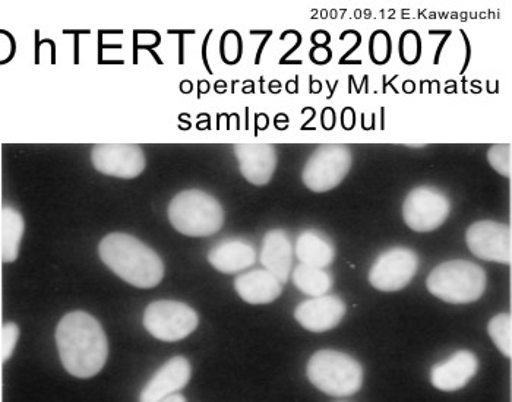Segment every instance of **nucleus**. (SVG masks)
Returning a JSON list of instances; mask_svg holds the SVG:
<instances>
[{"label":"nucleus","mask_w":512,"mask_h":402,"mask_svg":"<svg viewBox=\"0 0 512 402\" xmlns=\"http://www.w3.org/2000/svg\"><path fill=\"white\" fill-rule=\"evenodd\" d=\"M56 344L66 372L79 379L99 375L109 356L103 326L82 310L63 316L56 329Z\"/></svg>","instance_id":"obj_1"},{"label":"nucleus","mask_w":512,"mask_h":402,"mask_svg":"<svg viewBox=\"0 0 512 402\" xmlns=\"http://www.w3.org/2000/svg\"><path fill=\"white\" fill-rule=\"evenodd\" d=\"M101 261L113 274L138 288L158 286L164 277V264L153 249L137 237L112 233L101 240Z\"/></svg>","instance_id":"obj_2"},{"label":"nucleus","mask_w":512,"mask_h":402,"mask_svg":"<svg viewBox=\"0 0 512 402\" xmlns=\"http://www.w3.org/2000/svg\"><path fill=\"white\" fill-rule=\"evenodd\" d=\"M485 269L474 262L448 261L438 265L429 274L426 287L432 296L451 305H467L476 302L486 290Z\"/></svg>","instance_id":"obj_3"},{"label":"nucleus","mask_w":512,"mask_h":402,"mask_svg":"<svg viewBox=\"0 0 512 402\" xmlns=\"http://www.w3.org/2000/svg\"><path fill=\"white\" fill-rule=\"evenodd\" d=\"M169 221L179 233L208 237L221 230L224 210L213 195L204 191L179 192L169 205Z\"/></svg>","instance_id":"obj_4"},{"label":"nucleus","mask_w":512,"mask_h":402,"mask_svg":"<svg viewBox=\"0 0 512 402\" xmlns=\"http://www.w3.org/2000/svg\"><path fill=\"white\" fill-rule=\"evenodd\" d=\"M306 372L312 385L331 397H350L363 385L362 364L341 351H318L309 360Z\"/></svg>","instance_id":"obj_5"},{"label":"nucleus","mask_w":512,"mask_h":402,"mask_svg":"<svg viewBox=\"0 0 512 402\" xmlns=\"http://www.w3.org/2000/svg\"><path fill=\"white\" fill-rule=\"evenodd\" d=\"M198 324L195 309L175 300H158L148 305L144 312L145 329L154 338L166 343H176L189 337Z\"/></svg>","instance_id":"obj_6"},{"label":"nucleus","mask_w":512,"mask_h":402,"mask_svg":"<svg viewBox=\"0 0 512 402\" xmlns=\"http://www.w3.org/2000/svg\"><path fill=\"white\" fill-rule=\"evenodd\" d=\"M353 155L344 145L318 148L303 169L302 180L309 191L324 193L337 188L352 170Z\"/></svg>","instance_id":"obj_7"},{"label":"nucleus","mask_w":512,"mask_h":402,"mask_svg":"<svg viewBox=\"0 0 512 402\" xmlns=\"http://www.w3.org/2000/svg\"><path fill=\"white\" fill-rule=\"evenodd\" d=\"M450 212L448 196L432 186L413 189L403 204L404 223L417 233L439 229L447 221Z\"/></svg>","instance_id":"obj_8"},{"label":"nucleus","mask_w":512,"mask_h":402,"mask_svg":"<svg viewBox=\"0 0 512 402\" xmlns=\"http://www.w3.org/2000/svg\"><path fill=\"white\" fill-rule=\"evenodd\" d=\"M419 268V256L412 249L385 250L369 272V283L379 291H398L409 286Z\"/></svg>","instance_id":"obj_9"},{"label":"nucleus","mask_w":512,"mask_h":402,"mask_svg":"<svg viewBox=\"0 0 512 402\" xmlns=\"http://www.w3.org/2000/svg\"><path fill=\"white\" fill-rule=\"evenodd\" d=\"M466 242L476 258L511 265L512 233L507 224L492 220L477 221L467 230Z\"/></svg>","instance_id":"obj_10"},{"label":"nucleus","mask_w":512,"mask_h":402,"mask_svg":"<svg viewBox=\"0 0 512 402\" xmlns=\"http://www.w3.org/2000/svg\"><path fill=\"white\" fill-rule=\"evenodd\" d=\"M91 161L97 172L120 179H134L147 166L144 151L138 145H96L91 151Z\"/></svg>","instance_id":"obj_11"},{"label":"nucleus","mask_w":512,"mask_h":402,"mask_svg":"<svg viewBox=\"0 0 512 402\" xmlns=\"http://www.w3.org/2000/svg\"><path fill=\"white\" fill-rule=\"evenodd\" d=\"M346 310V303L340 297L325 294L300 303L296 307L295 318L303 328L321 334L340 325Z\"/></svg>","instance_id":"obj_12"},{"label":"nucleus","mask_w":512,"mask_h":402,"mask_svg":"<svg viewBox=\"0 0 512 402\" xmlns=\"http://www.w3.org/2000/svg\"><path fill=\"white\" fill-rule=\"evenodd\" d=\"M192 367L188 359L173 357L154 373L139 395V402H160L188 385Z\"/></svg>","instance_id":"obj_13"},{"label":"nucleus","mask_w":512,"mask_h":402,"mask_svg":"<svg viewBox=\"0 0 512 402\" xmlns=\"http://www.w3.org/2000/svg\"><path fill=\"white\" fill-rule=\"evenodd\" d=\"M240 173L255 186L271 182L277 169V151L268 144H240L235 147Z\"/></svg>","instance_id":"obj_14"},{"label":"nucleus","mask_w":512,"mask_h":402,"mask_svg":"<svg viewBox=\"0 0 512 402\" xmlns=\"http://www.w3.org/2000/svg\"><path fill=\"white\" fill-rule=\"evenodd\" d=\"M479 370V360L472 351L461 350L445 362L432 367L431 382L439 391L454 392L464 388Z\"/></svg>","instance_id":"obj_15"},{"label":"nucleus","mask_w":512,"mask_h":402,"mask_svg":"<svg viewBox=\"0 0 512 402\" xmlns=\"http://www.w3.org/2000/svg\"><path fill=\"white\" fill-rule=\"evenodd\" d=\"M261 264L281 284L287 283L292 274L293 245L286 231L276 229L265 234L261 250Z\"/></svg>","instance_id":"obj_16"},{"label":"nucleus","mask_w":512,"mask_h":402,"mask_svg":"<svg viewBox=\"0 0 512 402\" xmlns=\"http://www.w3.org/2000/svg\"><path fill=\"white\" fill-rule=\"evenodd\" d=\"M256 261V250L242 239H229L218 243L208 253L211 267L223 274H236L251 268Z\"/></svg>","instance_id":"obj_17"},{"label":"nucleus","mask_w":512,"mask_h":402,"mask_svg":"<svg viewBox=\"0 0 512 402\" xmlns=\"http://www.w3.org/2000/svg\"><path fill=\"white\" fill-rule=\"evenodd\" d=\"M235 288L237 294L249 305H268L280 297L283 284L267 269H255L239 275Z\"/></svg>","instance_id":"obj_18"},{"label":"nucleus","mask_w":512,"mask_h":402,"mask_svg":"<svg viewBox=\"0 0 512 402\" xmlns=\"http://www.w3.org/2000/svg\"><path fill=\"white\" fill-rule=\"evenodd\" d=\"M295 252L302 264L321 269L330 267L335 258L331 240L316 230H305L297 237Z\"/></svg>","instance_id":"obj_19"},{"label":"nucleus","mask_w":512,"mask_h":402,"mask_svg":"<svg viewBox=\"0 0 512 402\" xmlns=\"http://www.w3.org/2000/svg\"><path fill=\"white\" fill-rule=\"evenodd\" d=\"M24 231V218L20 212L3 207L0 211V258L5 264L17 261Z\"/></svg>","instance_id":"obj_20"},{"label":"nucleus","mask_w":512,"mask_h":402,"mask_svg":"<svg viewBox=\"0 0 512 402\" xmlns=\"http://www.w3.org/2000/svg\"><path fill=\"white\" fill-rule=\"evenodd\" d=\"M293 283L306 296L322 297L333 287V277L325 269L300 264L293 271Z\"/></svg>","instance_id":"obj_21"},{"label":"nucleus","mask_w":512,"mask_h":402,"mask_svg":"<svg viewBox=\"0 0 512 402\" xmlns=\"http://www.w3.org/2000/svg\"><path fill=\"white\" fill-rule=\"evenodd\" d=\"M489 337L505 357L512 356V318L510 313H499L488 325Z\"/></svg>","instance_id":"obj_22"},{"label":"nucleus","mask_w":512,"mask_h":402,"mask_svg":"<svg viewBox=\"0 0 512 402\" xmlns=\"http://www.w3.org/2000/svg\"><path fill=\"white\" fill-rule=\"evenodd\" d=\"M488 161L492 169L510 179L512 174V147L510 144L489 148Z\"/></svg>","instance_id":"obj_23"},{"label":"nucleus","mask_w":512,"mask_h":402,"mask_svg":"<svg viewBox=\"0 0 512 402\" xmlns=\"http://www.w3.org/2000/svg\"><path fill=\"white\" fill-rule=\"evenodd\" d=\"M391 50H393V44H391L390 34L387 31H375L369 41L371 59L378 65H384L391 58Z\"/></svg>","instance_id":"obj_24"},{"label":"nucleus","mask_w":512,"mask_h":402,"mask_svg":"<svg viewBox=\"0 0 512 402\" xmlns=\"http://www.w3.org/2000/svg\"><path fill=\"white\" fill-rule=\"evenodd\" d=\"M420 37L416 31H406L400 39V58L407 65H414L420 59Z\"/></svg>","instance_id":"obj_25"},{"label":"nucleus","mask_w":512,"mask_h":402,"mask_svg":"<svg viewBox=\"0 0 512 402\" xmlns=\"http://www.w3.org/2000/svg\"><path fill=\"white\" fill-rule=\"evenodd\" d=\"M18 338H20V328L14 322H8L2 326L0 331V360L3 363L11 359L15 347H17Z\"/></svg>","instance_id":"obj_26"},{"label":"nucleus","mask_w":512,"mask_h":402,"mask_svg":"<svg viewBox=\"0 0 512 402\" xmlns=\"http://www.w3.org/2000/svg\"><path fill=\"white\" fill-rule=\"evenodd\" d=\"M11 50V40L6 39V37H3L2 34H0V62L9 58V55L12 53Z\"/></svg>","instance_id":"obj_27"},{"label":"nucleus","mask_w":512,"mask_h":402,"mask_svg":"<svg viewBox=\"0 0 512 402\" xmlns=\"http://www.w3.org/2000/svg\"><path fill=\"white\" fill-rule=\"evenodd\" d=\"M312 39H314L315 43L324 44L327 43V41H330V36H328L327 33H324V31H319V33L314 34Z\"/></svg>","instance_id":"obj_28"},{"label":"nucleus","mask_w":512,"mask_h":402,"mask_svg":"<svg viewBox=\"0 0 512 402\" xmlns=\"http://www.w3.org/2000/svg\"><path fill=\"white\" fill-rule=\"evenodd\" d=\"M160 402H186V400L183 395L173 394L170 395V397L164 398V400H161Z\"/></svg>","instance_id":"obj_29"}]
</instances>
